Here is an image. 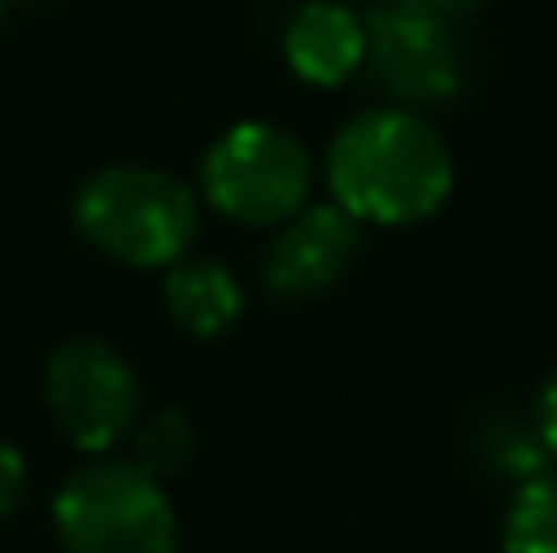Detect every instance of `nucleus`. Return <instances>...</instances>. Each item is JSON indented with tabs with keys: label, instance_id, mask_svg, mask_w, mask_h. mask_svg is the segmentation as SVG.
Wrapping results in <instances>:
<instances>
[{
	"label": "nucleus",
	"instance_id": "16",
	"mask_svg": "<svg viewBox=\"0 0 557 553\" xmlns=\"http://www.w3.org/2000/svg\"><path fill=\"white\" fill-rule=\"evenodd\" d=\"M0 10H5V0H0Z\"/></svg>",
	"mask_w": 557,
	"mask_h": 553
},
{
	"label": "nucleus",
	"instance_id": "1",
	"mask_svg": "<svg viewBox=\"0 0 557 553\" xmlns=\"http://www.w3.org/2000/svg\"><path fill=\"white\" fill-rule=\"evenodd\" d=\"M450 147L425 118L406 108L362 113L327 147V186L352 221L411 225L450 196Z\"/></svg>",
	"mask_w": 557,
	"mask_h": 553
},
{
	"label": "nucleus",
	"instance_id": "10",
	"mask_svg": "<svg viewBox=\"0 0 557 553\" xmlns=\"http://www.w3.org/2000/svg\"><path fill=\"white\" fill-rule=\"evenodd\" d=\"M504 553H557V476H533L519 486L504 519Z\"/></svg>",
	"mask_w": 557,
	"mask_h": 553
},
{
	"label": "nucleus",
	"instance_id": "2",
	"mask_svg": "<svg viewBox=\"0 0 557 553\" xmlns=\"http://www.w3.org/2000/svg\"><path fill=\"white\" fill-rule=\"evenodd\" d=\"M74 221L88 245L137 270L176 265L196 235V196L152 167H108L78 192Z\"/></svg>",
	"mask_w": 557,
	"mask_h": 553
},
{
	"label": "nucleus",
	"instance_id": "15",
	"mask_svg": "<svg viewBox=\"0 0 557 553\" xmlns=\"http://www.w3.org/2000/svg\"><path fill=\"white\" fill-rule=\"evenodd\" d=\"M421 5L435 10V15H445V20H460V15H474L484 0H421Z\"/></svg>",
	"mask_w": 557,
	"mask_h": 553
},
{
	"label": "nucleus",
	"instance_id": "7",
	"mask_svg": "<svg viewBox=\"0 0 557 553\" xmlns=\"http://www.w3.org/2000/svg\"><path fill=\"white\" fill-rule=\"evenodd\" d=\"M357 255V221L343 206H313L274 235L264 255V284L284 299H313L333 290Z\"/></svg>",
	"mask_w": 557,
	"mask_h": 553
},
{
	"label": "nucleus",
	"instance_id": "4",
	"mask_svg": "<svg viewBox=\"0 0 557 553\" xmlns=\"http://www.w3.org/2000/svg\"><path fill=\"white\" fill-rule=\"evenodd\" d=\"M201 192L240 225H278L304 211L313 192V157L284 127L240 123L206 152Z\"/></svg>",
	"mask_w": 557,
	"mask_h": 553
},
{
	"label": "nucleus",
	"instance_id": "8",
	"mask_svg": "<svg viewBox=\"0 0 557 553\" xmlns=\"http://www.w3.org/2000/svg\"><path fill=\"white\" fill-rule=\"evenodd\" d=\"M284 59L304 84L337 88L367 64V20L337 0H308L284 29Z\"/></svg>",
	"mask_w": 557,
	"mask_h": 553
},
{
	"label": "nucleus",
	"instance_id": "5",
	"mask_svg": "<svg viewBox=\"0 0 557 553\" xmlns=\"http://www.w3.org/2000/svg\"><path fill=\"white\" fill-rule=\"evenodd\" d=\"M367 64L376 84L406 103H445L465 84L460 29L421 0H382L367 15Z\"/></svg>",
	"mask_w": 557,
	"mask_h": 553
},
{
	"label": "nucleus",
	"instance_id": "14",
	"mask_svg": "<svg viewBox=\"0 0 557 553\" xmlns=\"http://www.w3.org/2000/svg\"><path fill=\"white\" fill-rule=\"evenodd\" d=\"M533 427H539L543 446H548V456H557V372L548 382H543L539 392V411H533Z\"/></svg>",
	"mask_w": 557,
	"mask_h": 553
},
{
	"label": "nucleus",
	"instance_id": "6",
	"mask_svg": "<svg viewBox=\"0 0 557 553\" xmlns=\"http://www.w3.org/2000/svg\"><path fill=\"white\" fill-rule=\"evenodd\" d=\"M45 402L78 451H108L113 441H123V431H133L143 392L133 368L108 343L74 339L49 358Z\"/></svg>",
	"mask_w": 557,
	"mask_h": 553
},
{
	"label": "nucleus",
	"instance_id": "9",
	"mask_svg": "<svg viewBox=\"0 0 557 553\" xmlns=\"http://www.w3.org/2000/svg\"><path fill=\"white\" fill-rule=\"evenodd\" d=\"M166 309L191 339H221L245 309V290L221 260H182L166 270Z\"/></svg>",
	"mask_w": 557,
	"mask_h": 553
},
{
	"label": "nucleus",
	"instance_id": "13",
	"mask_svg": "<svg viewBox=\"0 0 557 553\" xmlns=\"http://www.w3.org/2000/svg\"><path fill=\"white\" fill-rule=\"evenodd\" d=\"M25 486H29V470H25V456H20L10 441H0V515L25 500Z\"/></svg>",
	"mask_w": 557,
	"mask_h": 553
},
{
	"label": "nucleus",
	"instance_id": "11",
	"mask_svg": "<svg viewBox=\"0 0 557 553\" xmlns=\"http://www.w3.org/2000/svg\"><path fill=\"white\" fill-rule=\"evenodd\" d=\"M191 451H196V437H191L182 411H162V417H152L143 431H137V466H143L152 480L186 470Z\"/></svg>",
	"mask_w": 557,
	"mask_h": 553
},
{
	"label": "nucleus",
	"instance_id": "3",
	"mask_svg": "<svg viewBox=\"0 0 557 553\" xmlns=\"http://www.w3.org/2000/svg\"><path fill=\"white\" fill-rule=\"evenodd\" d=\"M54 529L64 553H176V515L162 480L123 460L74 470L54 500Z\"/></svg>",
	"mask_w": 557,
	"mask_h": 553
},
{
	"label": "nucleus",
	"instance_id": "12",
	"mask_svg": "<svg viewBox=\"0 0 557 553\" xmlns=\"http://www.w3.org/2000/svg\"><path fill=\"white\" fill-rule=\"evenodd\" d=\"M490 441H494L490 460H494V470H499V476H519V480L543 476V460H548V446H543L539 427L499 421V427L490 431Z\"/></svg>",
	"mask_w": 557,
	"mask_h": 553
}]
</instances>
